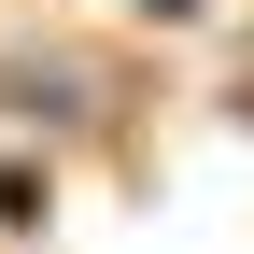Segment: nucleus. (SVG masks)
Wrapping results in <instances>:
<instances>
[{
  "instance_id": "nucleus-1",
  "label": "nucleus",
  "mask_w": 254,
  "mask_h": 254,
  "mask_svg": "<svg viewBox=\"0 0 254 254\" xmlns=\"http://www.w3.org/2000/svg\"><path fill=\"white\" fill-rule=\"evenodd\" d=\"M14 212H43V184H28V170H0V226H14Z\"/></svg>"
}]
</instances>
